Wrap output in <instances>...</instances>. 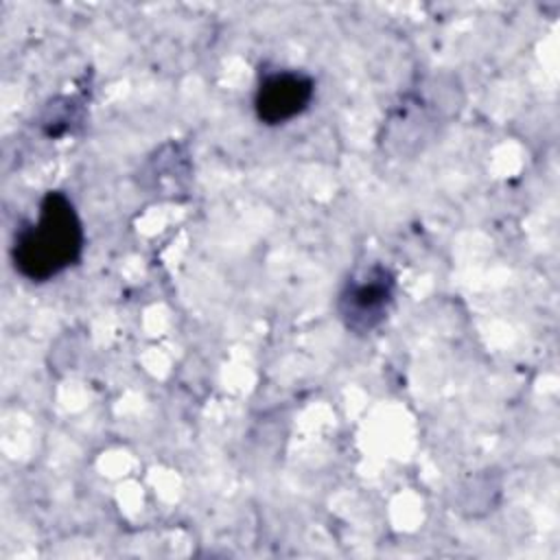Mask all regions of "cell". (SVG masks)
<instances>
[{"label": "cell", "instance_id": "obj_3", "mask_svg": "<svg viewBox=\"0 0 560 560\" xmlns=\"http://www.w3.org/2000/svg\"><path fill=\"white\" fill-rule=\"evenodd\" d=\"M315 81L298 70L267 72L254 94L256 118L265 125H284L308 109Z\"/></svg>", "mask_w": 560, "mask_h": 560}, {"label": "cell", "instance_id": "obj_2", "mask_svg": "<svg viewBox=\"0 0 560 560\" xmlns=\"http://www.w3.org/2000/svg\"><path fill=\"white\" fill-rule=\"evenodd\" d=\"M394 293L396 278L385 265L372 262L357 269L337 295V313L346 330L352 335L376 330L394 304Z\"/></svg>", "mask_w": 560, "mask_h": 560}, {"label": "cell", "instance_id": "obj_1", "mask_svg": "<svg viewBox=\"0 0 560 560\" xmlns=\"http://www.w3.org/2000/svg\"><path fill=\"white\" fill-rule=\"evenodd\" d=\"M83 241L74 203L61 190H50L39 203L37 221L24 223L15 232L13 265L26 280L46 282L79 260Z\"/></svg>", "mask_w": 560, "mask_h": 560}]
</instances>
